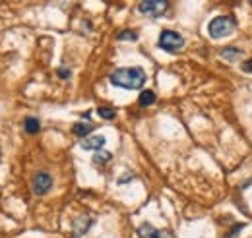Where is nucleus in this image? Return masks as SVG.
Returning <instances> with one entry per match:
<instances>
[{
  "label": "nucleus",
  "mask_w": 252,
  "mask_h": 238,
  "mask_svg": "<svg viewBox=\"0 0 252 238\" xmlns=\"http://www.w3.org/2000/svg\"><path fill=\"white\" fill-rule=\"evenodd\" d=\"M221 59L229 60V62H235V60L243 59V51L241 49H233V47H227L221 51Z\"/></svg>",
  "instance_id": "obj_11"
},
{
  "label": "nucleus",
  "mask_w": 252,
  "mask_h": 238,
  "mask_svg": "<svg viewBox=\"0 0 252 238\" xmlns=\"http://www.w3.org/2000/svg\"><path fill=\"white\" fill-rule=\"evenodd\" d=\"M117 39H119V41H136V39H138V33H136V31L125 30L117 35Z\"/></svg>",
  "instance_id": "obj_14"
},
{
  "label": "nucleus",
  "mask_w": 252,
  "mask_h": 238,
  "mask_svg": "<svg viewBox=\"0 0 252 238\" xmlns=\"http://www.w3.org/2000/svg\"><path fill=\"white\" fill-rule=\"evenodd\" d=\"M235 28H237V24H235V20H233L231 16H218V18H214V20L210 22L208 33H210V37H214V39H223V37L231 35V33L235 31Z\"/></svg>",
  "instance_id": "obj_2"
},
{
  "label": "nucleus",
  "mask_w": 252,
  "mask_h": 238,
  "mask_svg": "<svg viewBox=\"0 0 252 238\" xmlns=\"http://www.w3.org/2000/svg\"><path fill=\"white\" fill-rule=\"evenodd\" d=\"M109 82L115 86V88H121V89H142L144 84H146V72L138 66H132V68H119L115 70L111 76H109Z\"/></svg>",
  "instance_id": "obj_1"
},
{
  "label": "nucleus",
  "mask_w": 252,
  "mask_h": 238,
  "mask_svg": "<svg viewBox=\"0 0 252 238\" xmlns=\"http://www.w3.org/2000/svg\"><path fill=\"white\" fill-rule=\"evenodd\" d=\"M24 128H26L28 134H37L41 130V122L37 119H33V117H28V119L24 120Z\"/></svg>",
  "instance_id": "obj_12"
},
{
  "label": "nucleus",
  "mask_w": 252,
  "mask_h": 238,
  "mask_svg": "<svg viewBox=\"0 0 252 238\" xmlns=\"http://www.w3.org/2000/svg\"><path fill=\"white\" fill-rule=\"evenodd\" d=\"M243 229H245V225H241V223H239V225H235V227L225 235V238H239V235L243 233Z\"/></svg>",
  "instance_id": "obj_16"
},
{
  "label": "nucleus",
  "mask_w": 252,
  "mask_h": 238,
  "mask_svg": "<svg viewBox=\"0 0 252 238\" xmlns=\"http://www.w3.org/2000/svg\"><path fill=\"white\" fill-rule=\"evenodd\" d=\"M183 47H185V39L177 31H161V35H159V49H163L167 53H177Z\"/></svg>",
  "instance_id": "obj_3"
},
{
  "label": "nucleus",
  "mask_w": 252,
  "mask_h": 238,
  "mask_svg": "<svg viewBox=\"0 0 252 238\" xmlns=\"http://www.w3.org/2000/svg\"><path fill=\"white\" fill-rule=\"evenodd\" d=\"M243 70L249 72V74H252V59H247L245 62H243Z\"/></svg>",
  "instance_id": "obj_17"
},
{
  "label": "nucleus",
  "mask_w": 252,
  "mask_h": 238,
  "mask_svg": "<svg viewBox=\"0 0 252 238\" xmlns=\"http://www.w3.org/2000/svg\"><path fill=\"white\" fill-rule=\"evenodd\" d=\"M169 8V2L165 0H142L138 4V12L144 14V16H150V18H159L167 12Z\"/></svg>",
  "instance_id": "obj_4"
},
{
  "label": "nucleus",
  "mask_w": 252,
  "mask_h": 238,
  "mask_svg": "<svg viewBox=\"0 0 252 238\" xmlns=\"http://www.w3.org/2000/svg\"><path fill=\"white\" fill-rule=\"evenodd\" d=\"M92 132H94V124H88V122H76V124L72 126V134L78 136V138H84V140H86Z\"/></svg>",
  "instance_id": "obj_9"
},
{
  "label": "nucleus",
  "mask_w": 252,
  "mask_h": 238,
  "mask_svg": "<svg viewBox=\"0 0 252 238\" xmlns=\"http://www.w3.org/2000/svg\"><path fill=\"white\" fill-rule=\"evenodd\" d=\"M92 223H94V219H90L88 215L78 217V219L74 221V238H80L82 235H86V233L90 231Z\"/></svg>",
  "instance_id": "obj_7"
},
{
  "label": "nucleus",
  "mask_w": 252,
  "mask_h": 238,
  "mask_svg": "<svg viewBox=\"0 0 252 238\" xmlns=\"http://www.w3.org/2000/svg\"><path fill=\"white\" fill-rule=\"evenodd\" d=\"M59 76H61L63 80H68V78H70V70H66V68H59Z\"/></svg>",
  "instance_id": "obj_18"
},
{
  "label": "nucleus",
  "mask_w": 252,
  "mask_h": 238,
  "mask_svg": "<svg viewBox=\"0 0 252 238\" xmlns=\"http://www.w3.org/2000/svg\"><path fill=\"white\" fill-rule=\"evenodd\" d=\"M97 115L103 120H113L117 117V111L111 109V107H99V109H97Z\"/></svg>",
  "instance_id": "obj_13"
},
{
  "label": "nucleus",
  "mask_w": 252,
  "mask_h": 238,
  "mask_svg": "<svg viewBox=\"0 0 252 238\" xmlns=\"http://www.w3.org/2000/svg\"><path fill=\"white\" fill-rule=\"evenodd\" d=\"M53 188V177L49 173H37L32 180V190L35 196H45Z\"/></svg>",
  "instance_id": "obj_5"
},
{
  "label": "nucleus",
  "mask_w": 252,
  "mask_h": 238,
  "mask_svg": "<svg viewBox=\"0 0 252 238\" xmlns=\"http://www.w3.org/2000/svg\"><path fill=\"white\" fill-rule=\"evenodd\" d=\"M156 93L152 89H144L140 93V97H138V103H140V107H152L154 103H156Z\"/></svg>",
  "instance_id": "obj_10"
},
{
  "label": "nucleus",
  "mask_w": 252,
  "mask_h": 238,
  "mask_svg": "<svg viewBox=\"0 0 252 238\" xmlns=\"http://www.w3.org/2000/svg\"><path fill=\"white\" fill-rule=\"evenodd\" d=\"M105 146V138L103 136H88L86 140H82V148L86 151H101V148Z\"/></svg>",
  "instance_id": "obj_8"
},
{
  "label": "nucleus",
  "mask_w": 252,
  "mask_h": 238,
  "mask_svg": "<svg viewBox=\"0 0 252 238\" xmlns=\"http://www.w3.org/2000/svg\"><path fill=\"white\" fill-rule=\"evenodd\" d=\"M138 237L140 238H171L169 231H163V229H156L154 225L150 223H144L138 227Z\"/></svg>",
  "instance_id": "obj_6"
},
{
  "label": "nucleus",
  "mask_w": 252,
  "mask_h": 238,
  "mask_svg": "<svg viewBox=\"0 0 252 238\" xmlns=\"http://www.w3.org/2000/svg\"><path fill=\"white\" fill-rule=\"evenodd\" d=\"M111 153L109 151H97L94 155V163H107V161H111Z\"/></svg>",
  "instance_id": "obj_15"
}]
</instances>
